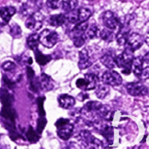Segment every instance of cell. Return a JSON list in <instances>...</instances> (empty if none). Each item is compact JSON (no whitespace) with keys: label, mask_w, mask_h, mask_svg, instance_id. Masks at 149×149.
Masks as SVG:
<instances>
[{"label":"cell","mask_w":149,"mask_h":149,"mask_svg":"<svg viewBox=\"0 0 149 149\" xmlns=\"http://www.w3.org/2000/svg\"><path fill=\"white\" fill-rule=\"evenodd\" d=\"M84 80L86 82V90H95L98 85V76L95 73H87L84 75Z\"/></svg>","instance_id":"16"},{"label":"cell","mask_w":149,"mask_h":149,"mask_svg":"<svg viewBox=\"0 0 149 149\" xmlns=\"http://www.w3.org/2000/svg\"><path fill=\"white\" fill-rule=\"evenodd\" d=\"M0 101L3 106H12L14 102V97L6 89L0 90Z\"/></svg>","instance_id":"18"},{"label":"cell","mask_w":149,"mask_h":149,"mask_svg":"<svg viewBox=\"0 0 149 149\" xmlns=\"http://www.w3.org/2000/svg\"><path fill=\"white\" fill-rule=\"evenodd\" d=\"M109 29H104L100 31V36L106 42H112L116 38V34Z\"/></svg>","instance_id":"28"},{"label":"cell","mask_w":149,"mask_h":149,"mask_svg":"<svg viewBox=\"0 0 149 149\" xmlns=\"http://www.w3.org/2000/svg\"><path fill=\"white\" fill-rule=\"evenodd\" d=\"M95 94L97 98L99 99H104L106 96L109 95V92H110V88H109V85L104 84H98L96 87Z\"/></svg>","instance_id":"23"},{"label":"cell","mask_w":149,"mask_h":149,"mask_svg":"<svg viewBox=\"0 0 149 149\" xmlns=\"http://www.w3.org/2000/svg\"><path fill=\"white\" fill-rule=\"evenodd\" d=\"M29 88L32 92L35 93H39L40 89V85H39V78L37 77H34L32 79L29 80Z\"/></svg>","instance_id":"32"},{"label":"cell","mask_w":149,"mask_h":149,"mask_svg":"<svg viewBox=\"0 0 149 149\" xmlns=\"http://www.w3.org/2000/svg\"><path fill=\"white\" fill-rule=\"evenodd\" d=\"M144 41H145V39L142 35L134 32L128 36L126 43L125 45V48H127V49L132 50V52H135L143 46Z\"/></svg>","instance_id":"9"},{"label":"cell","mask_w":149,"mask_h":149,"mask_svg":"<svg viewBox=\"0 0 149 149\" xmlns=\"http://www.w3.org/2000/svg\"><path fill=\"white\" fill-rule=\"evenodd\" d=\"M79 140L84 144V146L87 147H91L93 148H101L103 146V143L101 141H100L97 138H95L90 131L87 130L80 131L79 135Z\"/></svg>","instance_id":"6"},{"label":"cell","mask_w":149,"mask_h":149,"mask_svg":"<svg viewBox=\"0 0 149 149\" xmlns=\"http://www.w3.org/2000/svg\"><path fill=\"white\" fill-rule=\"evenodd\" d=\"M26 45L31 50L34 51L36 49H38V47L39 45V34L37 33H33L30 35L26 39Z\"/></svg>","instance_id":"22"},{"label":"cell","mask_w":149,"mask_h":149,"mask_svg":"<svg viewBox=\"0 0 149 149\" xmlns=\"http://www.w3.org/2000/svg\"><path fill=\"white\" fill-rule=\"evenodd\" d=\"M85 36L87 39H93L95 38L100 36V30L95 24H93L85 31Z\"/></svg>","instance_id":"25"},{"label":"cell","mask_w":149,"mask_h":149,"mask_svg":"<svg viewBox=\"0 0 149 149\" xmlns=\"http://www.w3.org/2000/svg\"><path fill=\"white\" fill-rule=\"evenodd\" d=\"M39 40L44 47L52 48L59 40V35L55 31L45 29L39 34Z\"/></svg>","instance_id":"4"},{"label":"cell","mask_w":149,"mask_h":149,"mask_svg":"<svg viewBox=\"0 0 149 149\" xmlns=\"http://www.w3.org/2000/svg\"><path fill=\"white\" fill-rule=\"evenodd\" d=\"M145 40L146 41V42H147V43H148V45H149V33H148V36H147V37L146 38V39H145Z\"/></svg>","instance_id":"40"},{"label":"cell","mask_w":149,"mask_h":149,"mask_svg":"<svg viewBox=\"0 0 149 149\" xmlns=\"http://www.w3.org/2000/svg\"><path fill=\"white\" fill-rule=\"evenodd\" d=\"M63 0H47V6L52 10H58L62 7Z\"/></svg>","instance_id":"33"},{"label":"cell","mask_w":149,"mask_h":149,"mask_svg":"<svg viewBox=\"0 0 149 149\" xmlns=\"http://www.w3.org/2000/svg\"><path fill=\"white\" fill-rule=\"evenodd\" d=\"M26 73H27V77L29 79V80L32 79L35 77V73L34 71L33 70V68H31V67L28 66L26 68Z\"/></svg>","instance_id":"39"},{"label":"cell","mask_w":149,"mask_h":149,"mask_svg":"<svg viewBox=\"0 0 149 149\" xmlns=\"http://www.w3.org/2000/svg\"><path fill=\"white\" fill-rule=\"evenodd\" d=\"M40 89L45 92H49L53 89L54 84L52 78L46 74H42L39 78Z\"/></svg>","instance_id":"15"},{"label":"cell","mask_w":149,"mask_h":149,"mask_svg":"<svg viewBox=\"0 0 149 149\" xmlns=\"http://www.w3.org/2000/svg\"><path fill=\"white\" fill-rule=\"evenodd\" d=\"M45 100V97H39L36 99V103L38 106V111H39V116H45V111L44 109V102Z\"/></svg>","instance_id":"35"},{"label":"cell","mask_w":149,"mask_h":149,"mask_svg":"<svg viewBox=\"0 0 149 149\" xmlns=\"http://www.w3.org/2000/svg\"><path fill=\"white\" fill-rule=\"evenodd\" d=\"M67 21L65 14H58L53 15L49 17V23L54 27H59L65 24Z\"/></svg>","instance_id":"19"},{"label":"cell","mask_w":149,"mask_h":149,"mask_svg":"<svg viewBox=\"0 0 149 149\" xmlns=\"http://www.w3.org/2000/svg\"><path fill=\"white\" fill-rule=\"evenodd\" d=\"M58 103L60 107L63 109H70L74 106L76 100L74 97L68 94H62L58 96Z\"/></svg>","instance_id":"14"},{"label":"cell","mask_w":149,"mask_h":149,"mask_svg":"<svg viewBox=\"0 0 149 149\" xmlns=\"http://www.w3.org/2000/svg\"><path fill=\"white\" fill-rule=\"evenodd\" d=\"M88 1H93V0H88Z\"/></svg>","instance_id":"42"},{"label":"cell","mask_w":149,"mask_h":149,"mask_svg":"<svg viewBox=\"0 0 149 149\" xmlns=\"http://www.w3.org/2000/svg\"><path fill=\"white\" fill-rule=\"evenodd\" d=\"M45 16L39 11H36L32 13L25 22V26L28 29L31 31H38L42 28Z\"/></svg>","instance_id":"5"},{"label":"cell","mask_w":149,"mask_h":149,"mask_svg":"<svg viewBox=\"0 0 149 149\" xmlns=\"http://www.w3.org/2000/svg\"><path fill=\"white\" fill-rule=\"evenodd\" d=\"M35 55V60L36 63L40 65H45L47 64L49 61L52 60V57L49 55H44L41 51L36 49V50L33 51Z\"/></svg>","instance_id":"20"},{"label":"cell","mask_w":149,"mask_h":149,"mask_svg":"<svg viewBox=\"0 0 149 149\" xmlns=\"http://www.w3.org/2000/svg\"><path fill=\"white\" fill-rule=\"evenodd\" d=\"M28 1H30V2H31V3H35V2H36L38 0H28Z\"/></svg>","instance_id":"41"},{"label":"cell","mask_w":149,"mask_h":149,"mask_svg":"<svg viewBox=\"0 0 149 149\" xmlns=\"http://www.w3.org/2000/svg\"><path fill=\"white\" fill-rule=\"evenodd\" d=\"M127 91L130 95L137 97V96H145L148 94V88L140 81L127 83L126 85Z\"/></svg>","instance_id":"7"},{"label":"cell","mask_w":149,"mask_h":149,"mask_svg":"<svg viewBox=\"0 0 149 149\" xmlns=\"http://www.w3.org/2000/svg\"><path fill=\"white\" fill-rule=\"evenodd\" d=\"M26 136L28 141L31 143H35L39 140V134L36 132L31 126L29 127L26 133Z\"/></svg>","instance_id":"27"},{"label":"cell","mask_w":149,"mask_h":149,"mask_svg":"<svg viewBox=\"0 0 149 149\" xmlns=\"http://www.w3.org/2000/svg\"><path fill=\"white\" fill-rule=\"evenodd\" d=\"M77 16H78V23L79 22L87 21L89 18L92 16L91 10L87 7H80L77 10Z\"/></svg>","instance_id":"21"},{"label":"cell","mask_w":149,"mask_h":149,"mask_svg":"<svg viewBox=\"0 0 149 149\" xmlns=\"http://www.w3.org/2000/svg\"><path fill=\"white\" fill-rule=\"evenodd\" d=\"M10 34L14 39H19L22 36V30L19 25L17 23H13L10 28Z\"/></svg>","instance_id":"30"},{"label":"cell","mask_w":149,"mask_h":149,"mask_svg":"<svg viewBox=\"0 0 149 149\" xmlns=\"http://www.w3.org/2000/svg\"><path fill=\"white\" fill-rule=\"evenodd\" d=\"M16 13V9L12 6L0 7V26H4L8 24L10 19Z\"/></svg>","instance_id":"11"},{"label":"cell","mask_w":149,"mask_h":149,"mask_svg":"<svg viewBox=\"0 0 149 149\" xmlns=\"http://www.w3.org/2000/svg\"><path fill=\"white\" fill-rule=\"evenodd\" d=\"M99 126H100L99 130L100 135L104 137L109 144L112 145L114 140V132H113V127L109 124H103V125L100 124Z\"/></svg>","instance_id":"12"},{"label":"cell","mask_w":149,"mask_h":149,"mask_svg":"<svg viewBox=\"0 0 149 149\" xmlns=\"http://www.w3.org/2000/svg\"><path fill=\"white\" fill-rule=\"evenodd\" d=\"M1 68L4 71L7 72H13L16 69V65L12 61H6L3 63Z\"/></svg>","instance_id":"36"},{"label":"cell","mask_w":149,"mask_h":149,"mask_svg":"<svg viewBox=\"0 0 149 149\" xmlns=\"http://www.w3.org/2000/svg\"><path fill=\"white\" fill-rule=\"evenodd\" d=\"M132 71L135 76L141 80L149 79V52L144 56L134 58Z\"/></svg>","instance_id":"1"},{"label":"cell","mask_w":149,"mask_h":149,"mask_svg":"<svg viewBox=\"0 0 149 149\" xmlns=\"http://www.w3.org/2000/svg\"><path fill=\"white\" fill-rule=\"evenodd\" d=\"M3 81L5 84V85L8 87L9 89L13 90L16 87V83L12 79H10L9 77H7L6 75L3 76Z\"/></svg>","instance_id":"37"},{"label":"cell","mask_w":149,"mask_h":149,"mask_svg":"<svg viewBox=\"0 0 149 149\" xmlns=\"http://www.w3.org/2000/svg\"><path fill=\"white\" fill-rule=\"evenodd\" d=\"M115 58H116V56L113 55V52H109L104 54L100 58V62L104 66H106L109 69H113V68L116 66Z\"/></svg>","instance_id":"17"},{"label":"cell","mask_w":149,"mask_h":149,"mask_svg":"<svg viewBox=\"0 0 149 149\" xmlns=\"http://www.w3.org/2000/svg\"><path fill=\"white\" fill-rule=\"evenodd\" d=\"M89 24L87 21L83 22H79L77 23L74 29L71 31V34L72 35H79V34H83L85 33L87 29H88Z\"/></svg>","instance_id":"24"},{"label":"cell","mask_w":149,"mask_h":149,"mask_svg":"<svg viewBox=\"0 0 149 149\" xmlns=\"http://www.w3.org/2000/svg\"><path fill=\"white\" fill-rule=\"evenodd\" d=\"M76 85L79 89L82 90H85L86 89V82L84 78L78 79L76 81Z\"/></svg>","instance_id":"38"},{"label":"cell","mask_w":149,"mask_h":149,"mask_svg":"<svg viewBox=\"0 0 149 149\" xmlns=\"http://www.w3.org/2000/svg\"><path fill=\"white\" fill-rule=\"evenodd\" d=\"M134 52L125 48L124 52L115 58L116 67L119 68L125 75H129L132 71V64L133 61Z\"/></svg>","instance_id":"2"},{"label":"cell","mask_w":149,"mask_h":149,"mask_svg":"<svg viewBox=\"0 0 149 149\" xmlns=\"http://www.w3.org/2000/svg\"><path fill=\"white\" fill-rule=\"evenodd\" d=\"M78 4V0H65V1H63L61 7L65 13H70L76 10Z\"/></svg>","instance_id":"26"},{"label":"cell","mask_w":149,"mask_h":149,"mask_svg":"<svg viewBox=\"0 0 149 149\" xmlns=\"http://www.w3.org/2000/svg\"><path fill=\"white\" fill-rule=\"evenodd\" d=\"M102 81L104 84L109 86L116 87L122 84V78L117 71L109 69L106 71L102 75Z\"/></svg>","instance_id":"8"},{"label":"cell","mask_w":149,"mask_h":149,"mask_svg":"<svg viewBox=\"0 0 149 149\" xmlns=\"http://www.w3.org/2000/svg\"><path fill=\"white\" fill-rule=\"evenodd\" d=\"M102 22L107 29L115 30L119 26V19L112 11L108 10L104 12L101 15Z\"/></svg>","instance_id":"10"},{"label":"cell","mask_w":149,"mask_h":149,"mask_svg":"<svg viewBox=\"0 0 149 149\" xmlns=\"http://www.w3.org/2000/svg\"><path fill=\"white\" fill-rule=\"evenodd\" d=\"M34 12L36 11H34L33 7L28 3H23L20 9V14L23 16H29Z\"/></svg>","instance_id":"31"},{"label":"cell","mask_w":149,"mask_h":149,"mask_svg":"<svg viewBox=\"0 0 149 149\" xmlns=\"http://www.w3.org/2000/svg\"><path fill=\"white\" fill-rule=\"evenodd\" d=\"M93 65V62L90 60L89 52L86 48L82 49L79 52V68L80 70H84L90 68Z\"/></svg>","instance_id":"13"},{"label":"cell","mask_w":149,"mask_h":149,"mask_svg":"<svg viewBox=\"0 0 149 149\" xmlns=\"http://www.w3.org/2000/svg\"><path fill=\"white\" fill-rule=\"evenodd\" d=\"M57 127V134L61 139L68 141L73 135L74 126L68 119L61 118L55 124Z\"/></svg>","instance_id":"3"},{"label":"cell","mask_w":149,"mask_h":149,"mask_svg":"<svg viewBox=\"0 0 149 149\" xmlns=\"http://www.w3.org/2000/svg\"><path fill=\"white\" fill-rule=\"evenodd\" d=\"M47 119L45 116H39L37 120V127H36V132L39 134H42L44 129L45 128L47 125Z\"/></svg>","instance_id":"34"},{"label":"cell","mask_w":149,"mask_h":149,"mask_svg":"<svg viewBox=\"0 0 149 149\" xmlns=\"http://www.w3.org/2000/svg\"><path fill=\"white\" fill-rule=\"evenodd\" d=\"M71 39H73V42H74V46L77 47H81L85 43L87 38L85 36V33L83 34H79V35H72Z\"/></svg>","instance_id":"29"}]
</instances>
